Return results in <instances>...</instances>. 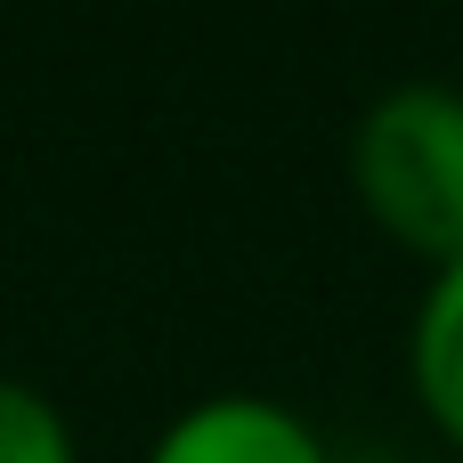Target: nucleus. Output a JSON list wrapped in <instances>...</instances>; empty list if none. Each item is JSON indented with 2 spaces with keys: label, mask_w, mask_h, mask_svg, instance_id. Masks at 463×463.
<instances>
[{
  "label": "nucleus",
  "mask_w": 463,
  "mask_h": 463,
  "mask_svg": "<svg viewBox=\"0 0 463 463\" xmlns=\"http://www.w3.org/2000/svg\"><path fill=\"white\" fill-rule=\"evenodd\" d=\"M407 383H415L423 415L439 423V439L463 448V252L448 269H431V285L407 317Z\"/></svg>",
  "instance_id": "nucleus-3"
},
{
  "label": "nucleus",
  "mask_w": 463,
  "mask_h": 463,
  "mask_svg": "<svg viewBox=\"0 0 463 463\" xmlns=\"http://www.w3.org/2000/svg\"><path fill=\"white\" fill-rule=\"evenodd\" d=\"M146 463H334V448L301 407L269 391H203L155 431Z\"/></svg>",
  "instance_id": "nucleus-2"
},
{
  "label": "nucleus",
  "mask_w": 463,
  "mask_h": 463,
  "mask_svg": "<svg viewBox=\"0 0 463 463\" xmlns=\"http://www.w3.org/2000/svg\"><path fill=\"white\" fill-rule=\"evenodd\" d=\"M0 463H81L73 415L24 374H0Z\"/></svg>",
  "instance_id": "nucleus-4"
},
{
  "label": "nucleus",
  "mask_w": 463,
  "mask_h": 463,
  "mask_svg": "<svg viewBox=\"0 0 463 463\" xmlns=\"http://www.w3.org/2000/svg\"><path fill=\"white\" fill-rule=\"evenodd\" d=\"M350 195L358 212L415 252L423 269H448L463 252V81L407 73L374 90L350 122Z\"/></svg>",
  "instance_id": "nucleus-1"
}]
</instances>
